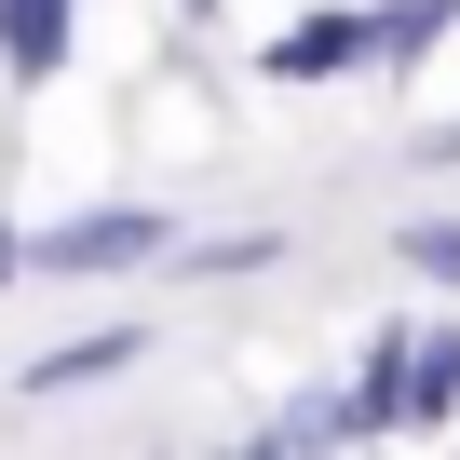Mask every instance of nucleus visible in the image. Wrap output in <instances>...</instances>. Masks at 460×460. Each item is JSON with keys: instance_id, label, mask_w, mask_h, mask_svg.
<instances>
[{"instance_id": "1", "label": "nucleus", "mask_w": 460, "mask_h": 460, "mask_svg": "<svg viewBox=\"0 0 460 460\" xmlns=\"http://www.w3.org/2000/svg\"><path fill=\"white\" fill-rule=\"evenodd\" d=\"M149 258H176L163 203H82V217L28 230V271H55V285H109V271H149Z\"/></svg>"}, {"instance_id": "2", "label": "nucleus", "mask_w": 460, "mask_h": 460, "mask_svg": "<svg viewBox=\"0 0 460 460\" xmlns=\"http://www.w3.org/2000/svg\"><path fill=\"white\" fill-rule=\"evenodd\" d=\"M352 68H379V0H325V14H285L258 41V82H285V95L352 82Z\"/></svg>"}, {"instance_id": "3", "label": "nucleus", "mask_w": 460, "mask_h": 460, "mask_svg": "<svg viewBox=\"0 0 460 460\" xmlns=\"http://www.w3.org/2000/svg\"><path fill=\"white\" fill-rule=\"evenodd\" d=\"M122 366H149V325L122 312V325H82V339H55V352H28L14 379L41 393V406H68V393H95V379H122Z\"/></svg>"}, {"instance_id": "4", "label": "nucleus", "mask_w": 460, "mask_h": 460, "mask_svg": "<svg viewBox=\"0 0 460 460\" xmlns=\"http://www.w3.org/2000/svg\"><path fill=\"white\" fill-rule=\"evenodd\" d=\"M68 41H82V0H0V68H14L28 95L68 68Z\"/></svg>"}, {"instance_id": "5", "label": "nucleus", "mask_w": 460, "mask_h": 460, "mask_svg": "<svg viewBox=\"0 0 460 460\" xmlns=\"http://www.w3.org/2000/svg\"><path fill=\"white\" fill-rule=\"evenodd\" d=\"M406 366H420V325H379V339H366V366H352L366 433H406Z\"/></svg>"}, {"instance_id": "6", "label": "nucleus", "mask_w": 460, "mask_h": 460, "mask_svg": "<svg viewBox=\"0 0 460 460\" xmlns=\"http://www.w3.org/2000/svg\"><path fill=\"white\" fill-rule=\"evenodd\" d=\"M258 447H366V406H352V393H285V406L258 420Z\"/></svg>"}, {"instance_id": "7", "label": "nucleus", "mask_w": 460, "mask_h": 460, "mask_svg": "<svg viewBox=\"0 0 460 460\" xmlns=\"http://www.w3.org/2000/svg\"><path fill=\"white\" fill-rule=\"evenodd\" d=\"M460 420V325H420V366H406V433Z\"/></svg>"}, {"instance_id": "8", "label": "nucleus", "mask_w": 460, "mask_h": 460, "mask_svg": "<svg viewBox=\"0 0 460 460\" xmlns=\"http://www.w3.org/2000/svg\"><path fill=\"white\" fill-rule=\"evenodd\" d=\"M447 28H460V0H379V68H420Z\"/></svg>"}, {"instance_id": "9", "label": "nucleus", "mask_w": 460, "mask_h": 460, "mask_svg": "<svg viewBox=\"0 0 460 460\" xmlns=\"http://www.w3.org/2000/svg\"><path fill=\"white\" fill-rule=\"evenodd\" d=\"M393 258L433 271V285H460V217H406V230H393Z\"/></svg>"}, {"instance_id": "10", "label": "nucleus", "mask_w": 460, "mask_h": 460, "mask_svg": "<svg viewBox=\"0 0 460 460\" xmlns=\"http://www.w3.org/2000/svg\"><path fill=\"white\" fill-rule=\"evenodd\" d=\"M271 258H285V244H271V230H230V244H203L190 271H217V285H230V271H271Z\"/></svg>"}, {"instance_id": "11", "label": "nucleus", "mask_w": 460, "mask_h": 460, "mask_svg": "<svg viewBox=\"0 0 460 460\" xmlns=\"http://www.w3.org/2000/svg\"><path fill=\"white\" fill-rule=\"evenodd\" d=\"M14 285H28V230L0 217V298H14Z\"/></svg>"}, {"instance_id": "12", "label": "nucleus", "mask_w": 460, "mask_h": 460, "mask_svg": "<svg viewBox=\"0 0 460 460\" xmlns=\"http://www.w3.org/2000/svg\"><path fill=\"white\" fill-rule=\"evenodd\" d=\"M176 14H217V0H176Z\"/></svg>"}]
</instances>
